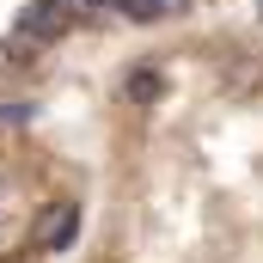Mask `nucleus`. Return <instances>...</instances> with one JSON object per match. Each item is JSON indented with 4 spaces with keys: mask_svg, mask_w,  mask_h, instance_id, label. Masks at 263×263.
<instances>
[{
    "mask_svg": "<svg viewBox=\"0 0 263 263\" xmlns=\"http://www.w3.org/2000/svg\"><path fill=\"white\" fill-rule=\"evenodd\" d=\"M73 227H80V208L73 202H55L49 220H43V251H62L67 239H73Z\"/></svg>",
    "mask_w": 263,
    "mask_h": 263,
    "instance_id": "3",
    "label": "nucleus"
},
{
    "mask_svg": "<svg viewBox=\"0 0 263 263\" xmlns=\"http://www.w3.org/2000/svg\"><path fill=\"white\" fill-rule=\"evenodd\" d=\"M159 92H165V73L159 67H129L123 73V98L129 104H159Z\"/></svg>",
    "mask_w": 263,
    "mask_h": 263,
    "instance_id": "2",
    "label": "nucleus"
},
{
    "mask_svg": "<svg viewBox=\"0 0 263 263\" xmlns=\"http://www.w3.org/2000/svg\"><path fill=\"white\" fill-rule=\"evenodd\" d=\"M6 62H12V55H6V49H0V73H6Z\"/></svg>",
    "mask_w": 263,
    "mask_h": 263,
    "instance_id": "4",
    "label": "nucleus"
},
{
    "mask_svg": "<svg viewBox=\"0 0 263 263\" xmlns=\"http://www.w3.org/2000/svg\"><path fill=\"white\" fill-rule=\"evenodd\" d=\"M67 31V6L62 0H37V6H25V18H18V43H55Z\"/></svg>",
    "mask_w": 263,
    "mask_h": 263,
    "instance_id": "1",
    "label": "nucleus"
}]
</instances>
